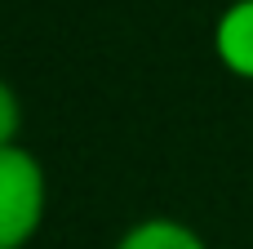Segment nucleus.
I'll return each instance as SVG.
<instances>
[{"label": "nucleus", "instance_id": "obj_1", "mask_svg": "<svg viewBox=\"0 0 253 249\" xmlns=\"http://www.w3.org/2000/svg\"><path fill=\"white\" fill-rule=\"evenodd\" d=\"M49 214V174L36 151L4 147L0 151V249H27Z\"/></svg>", "mask_w": 253, "mask_h": 249}, {"label": "nucleus", "instance_id": "obj_2", "mask_svg": "<svg viewBox=\"0 0 253 249\" xmlns=\"http://www.w3.org/2000/svg\"><path fill=\"white\" fill-rule=\"evenodd\" d=\"M213 58L227 76L253 85V0H231L213 22Z\"/></svg>", "mask_w": 253, "mask_h": 249}, {"label": "nucleus", "instance_id": "obj_3", "mask_svg": "<svg viewBox=\"0 0 253 249\" xmlns=\"http://www.w3.org/2000/svg\"><path fill=\"white\" fill-rule=\"evenodd\" d=\"M111 249H209V241L173 214H147V218L129 223Z\"/></svg>", "mask_w": 253, "mask_h": 249}, {"label": "nucleus", "instance_id": "obj_4", "mask_svg": "<svg viewBox=\"0 0 253 249\" xmlns=\"http://www.w3.org/2000/svg\"><path fill=\"white\" fill-rule=\"evenodd\" d=\"M22 120H27L22 98H18V89H13V85L0 76V151L22 143Z\"/></svg>", "mask_w": 253, "mask_h": 249}]
</instances>
